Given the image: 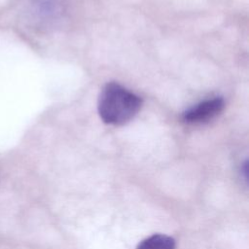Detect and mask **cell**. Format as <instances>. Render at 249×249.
I'll use <instances>...</instances> for the list:
<instances>
[{"instance_id": "cell-1", "label": "cell", "mask_w": 249, "mask_h": 249, "mask_svg": "<svg viewBox=\"0 0 249 249\" xmlns=\"http://www.w3.org/2000/svg\"><path fill=\"white\" fill-rule=\"evenodd\" d=\"M142 105L141 98L117 83H108L98 97V114L108 124L121 125L132 120Z\"/></svg>"}, {"instance_id": "cell-2", "label": "cell", "mask_w": 249, "mask_h": 249, "mask_svg": "<svg viewBox=\"0 0 249 249\" xmlns=\"http://www.w3.org/2000/svg\"><path fill=\"white\" fill-rule=\"evenodd\" d=\"M225 106L224 99L215 97L199 102L183 113V120L187 123H202L219 115Z\"/></svg>"}, {"instance_id": "cell-3", "label": "cell", "mask_w": 249, "mask_h": 249, "mask_svg": "<svg viewBox=\"0 0 249 249\" xmlns=\"http://www.w3.org/2000/svg\"><path fill=\"white\" fill-rule=\"evenodd\" d=\"M136 249H175V241L165 234H153L142 240Z\"/></svg>"}]
</instances>
